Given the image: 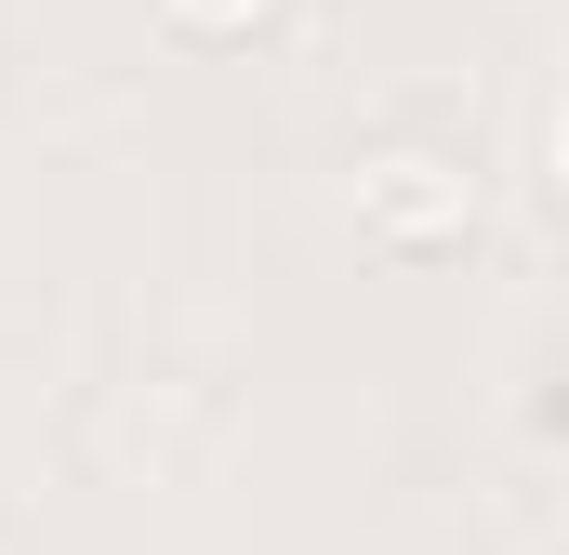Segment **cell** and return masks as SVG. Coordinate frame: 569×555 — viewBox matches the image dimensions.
<instances>
[{
    "instance_id": "1",
    "label": "cell",
    "mask_w": 569,
    "mask_h": 555,
    "mask_svg": "<svg viewBox=\"0 0 569 555\" xmlns=\"http://www.w3.org/2000/svg\"><path fill=\"white\" fill-rule=\"evenodd\" d=\"M159 13H172L186 40H252V27H266V0H159Z\"/></svg>"
}]
</instances>
